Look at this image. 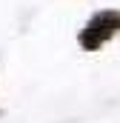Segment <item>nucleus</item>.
<instances>
[{
	"label": "nucleus",
	"mask_w": 120,
	"mask_h": 123,
	"mask_svg": "<svg viewBox=\"0 0 120 123\" xmlns=\"http://www.w3.org/2000/svg\"><path fill=\"white\" fill-rule=\"evenodd\" d=\"M117 31H120V12H97L89 23H86V29L80 34V43H83V49L94 52L109 37H114Z\"/></svg>",
	"instance_id": "nucleus-1"
}]
</instances>
